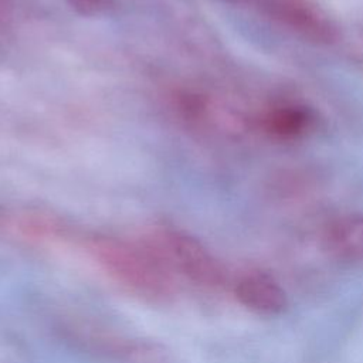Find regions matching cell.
Listing matches in <instances>:
<instances>
[{"mask_svg":"<svg viewBox=\"0 0 363 363\" xmlns=\"http://www.w3.org/2000/svg\"><path fill=\"white\" fill-rule=\"evenodd\" d=\"M235 298L247 309L267 316L282 313L288 306V296L274 275L265 271H248L234 285Z\"/></svg>","mask_w":363,"mask_h":363,"instance_id":"6","label":"cell"},{"mask_svg":"<svg viewBox=\"0 0 363 363\" xmlns=\"http://www.w3.org/2000/svg\"><path fill=\"white\" fill-rule=\"evenodd\" d=\"M322 247L336 261L363 264V213H350L330 220L322 231Z\"/></svg>","mask_w":363,"mask_h":363,"instance_id":"7","label":"cell"},{"mask_svg":"<svg viewBox=\"0 0 363 363\" xmlns=\"http://www.w3.org/2000/svg\"><path fill=\"white\" fill-rule=\"evenodd\" d=\"M166 268L172 267L196 284L224 286L228 274L223 262L194 237L167 227L152 230L143 244Z\"/></svg>","mask_w":363,"mask_h":363,"instance_id":"2","label":"cell"},{"mask_svg":"<svg viewBox=\"0 0 363 363\" xmlns=\"http://www.w3.org/2000/svg\"><path fill=\"white\" fill-rule=\"evenodd\" d=\"M69 6L81 16L96 17L115 9V0H68Z\"/></svg>","mask_w":363,"mask_h":363,"instance_id":"8","label":"cell"},{"mask_svg":"<svg viewBox=\"0 0 363 363\" xmlns=\"http://www.w3.org/2000/svg\"><path fill=\"white\" fill-rule=\"evenodd\" d=\"M89 251L104 269L130 291L150 299H164L172 294L167 268L142 245L112 237H95Z\"/></svg>","mask_w":363,"mask_h":363,"instance_id":"1","label":"cell"},{"mask_svg":"<svg viewBox=\"0 0 363 363\" xmlns=\"http://www.w3.org/2000/svg\"><path fill=\"white\" fill-rule=\"evenodd\" d=\"M223 1H227V3H231V4H257L259 3V0H223Z\"/></svg>","mask_w":363,"mask_h":363,"instance_id":"9","label":"cell"},{"mask_svg":"<svg viewBox=\"0 0 363 363\" xmlns=\"http://www.w3.org/2000/svg\"><path fill=\"white\" fill-rule=\"evenodd\" d=\"M177 109L184 121L224 138L240 139L255 126V119L240 106L211 94L182 92Z\"/></svg>","mask_w":363,"mask_h":363,"instance_id":"3","label":"cell"},{"mask_svg":"<svg viewBox=\"0 0 363 363\" xmlns=\"http://www.w3.org/2000/svg\"><path fill=\"white\" fill-rule=\"evenodd\" d=\"M255 126L278 142H292L312 133L318 126L316 112L303 104L278 102L255 118Z\"/></svg>","mask_w":363,"mask_h":363,"instance_id":"5","label":"cell"},{"mask_svg":"<svg viewBox=\"0 0 363 363\" xmlns=\"http://www.w3.org/2000/svg\"><path fill=\"white\" fill-rule=\"evenodd\" d=\"M3 21H4V7H3V3L0 0V26L3 24Z\"/></svg>","mask_w":363,"mask_h":363,"instance_id":"10","label":"cell"},{"mask_svg":"<svg viewBox=\"0 0 363 363\" xmlns=\"http://www.w3.org/2000/svg\"><path fill=\"white\" fill-rule=\"evenodd\" d=\"M262 10L274 20L316 44H332L339 38L335 21L318 6L305 0H259Z\"/></svg>","mask_w":363,"mask_h":363,"instance_id":"4","label":"cell"}]
</instances>
